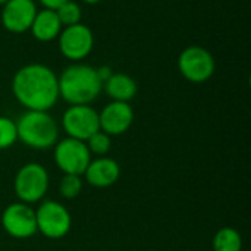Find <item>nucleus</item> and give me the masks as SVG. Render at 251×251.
<instances>
[{
  "label": "nucleus",
  "mask_w": 251,
  "mask_h": 251,
  "mask_svg": "<svg viewBox=\"0 0 251 251\" xmlns=\"http://www.w3.org/2000/svg\"><path fill=\"white\" fill-rule=\"evenodd\" d=\"M12 93L26 110L47 112L59 100L57 76L46 65H25L13 75Z\"/></svg>",
  "instance_id": "obj_1"
},
{
  "label": "nucleus",
  "mask_w": 251,
  "mask_h": 251,
  "mask_svg": "<svg viewBox=\"0 0 251 251\" xmlns=\"http://www.w3.org/2000/svg\"><path fill=\"white\" fill-rule=\"evenodd\" d=\"M243 238L234 228H222L213 238V251H241Z\"/></svg>",
  "instance_id": "obj_16"
},
{
  "label": "nucleus",
  "mask_w": 251,
  "mask_h": 251,
  "mask_svg": "<svg viewBox=\"0 0 251 251\" xmlns=\"http://www.w3.org/2000/svg\"><path fill=\"white\" fill-rule=\"evenodd\" d=\"M18 140L16 122L10 118L0 116V150L9 149Z\"/></svg>",
  "instance_id": "obj_20"
},
{
  "label": "nucleus",
  "mask_w": 251,
  "mask_h": 251,
  "mask_svg": "<svg viewBox=\"0 0 251 251\" xmlns=\"http://www.w3.org/2000/svg\"><path fill=\"white\" fill-rule=\"evenodd\" d=\"M57 38H59L60 53L66 59L74 62H79L85 59L91 53L94 46L93 31L84 24H76L72 26L62 28Z\"/></svg>",
  "instance_id": "obj_9"
},
{
  "label": "nucleus",
  "mask_w": 251,
  "mask_h": 251,
  "mask_svg": "<svg viewBox=\"0 0 251 251\" xmlns=\"http://www.w3.org/2000/svg\"><path fill=\"white\" fill-rule=\"evenodd\" d=\"M62 125L68 137L85 143L93 134L100 131L99 112L90 104L69 106L63 113Z\"/></svg>",
  "instance_id": "obj_8"
},
{
  "label": "nucleus",
  "mask_w": 251,
  "mask_h": 251,
  "mask_svg": "<svg viewBox=\"0 0 251 251\" xmlns=\"http://www.w3.org/2000/svg\"><path fill=\"white\" fill-rule=\"evenodd\" d=\"M37 231H40L46 238L59 240L63 238L72 225L71 215L68 209L59 201H44L35 210Z\"/></svg>",
  "instance_id": "obj_7"
},
{
  "label": "nucleus",
  "mask_w": 251,
  "mask_h": 251,
  "mask_svg": "<svg viewBox=\"0 0 251 251\" xmlns=\"http://www.w3.org/2000/svg\"><path fill=\"white\" fill-rule=\"evenodd\" d=\"M84 3H87V4H96V3H100L101 0H82Z\"/></svg>",
  "instance_id": "obj_23"
},
{
  "label": "nucleus",
  "mask_w": 251,
  "mask_h": 251,
  "mask_svg": "<svg viewBox=\"0 0 251 251\" xmlns=\"http://www.w3.org/2000/svg\"><path fill=\"white\" fill-rule=\"evenodd\" d=\"M65 1H68V0H40V3L44 6V9H50V10H56Z\"/></svg>",
  "instance_id": "obj_22"
},
{
  "label": "nucleus",
  "mask_w": 251,
  "mask_h": 251,
  "mask_svg": "<svg viewBox=\"0 0 251 251\" xmlns=\"http://www.w3.org/2000/svg\"><path fill=\"white\" fill-rule=\"evenodd\" d=\"M13 188L19 201L25 204L40 201L49 190V174L46 168L38 163L24 165L16 172Z\"/></svg>",
  "instance_id": "obj_4"
},
{
  "label": "nucleus",
  "mask_w": 251,
  "mask_h": 251,
  "mask_svg": "<svg viewBox=\"0 0 251 251\" xmlns=\"http://www.w3.org/2000/svg\"><path fill=\"white\" fill-rule=\"evenodd\" d=\"M178 69L187 81L201 84L213 76L216 71V62L212 53L204 47L188 46L178 57Z\"/></svg>",
  "instance_id": "obj_5"
},
{
  "label": "nucleus",
  "mask_w": 251,
  "mask_h": 251,
  "mask_svg": "<svg viewBox=\"0 0 251 251\" xmlns=\"http://www.w3.org/2000/svg\"><path fill=\"white\" fill-rule=\"evenodd\" d=\"M54 162L63 174L81 176L91 162V153L84 141L68 137L54 144Z\"/></svg>",
  "instance_id": "obj_6"
},
{
  "label": "nucleus",
  "mask_w": 251,
  "mask_h": 251,
  "mask_svg": "<svg viewBox=\"0 0 251 251\" xmlns=\"http://www.w3.org/2000/svg\"><path fill=\"white\" fill-rule=\"evenodd\" d=\"M100 131L113 137L126 132L134 122V110L129 103L110 101L99 113Z\"/></svg>",
  "instance_id": "obj_12"
},
{
  "label": "nucleus",
  "mask_w": 251,
  "mask_h": 251,
  "mask_svg": "<svg viewBox=\"0 0 251 251\" xmlns=\"http://www.w3.org/2000/svg\"><path fill=\"white\" fill-rule=\"evenodd\" d=\"M104 93L112 99V101L129 103L137 94V82L126 74H112L103 82Z\"/></svg>",
  "instance_id": "obj_15"
},
{
  "label": "nucleus",
  "mask_w": 251,
  "mask_h": 251,
  "mask_svg": "<svg viewBox=\"0 0 251 251\" xmlns=\"http://www.w3.org/2000/svg\"><path fill=\"white\" fill-rule=\"evenodd\" d=\"M96 69H97V75H99V78H100L101 82H104V81H106L107 78H110V75L113 74L110 66H100V68H96Z\"/></svg>",
  "instance_id": "obj_21"
},
{
  "label": "nucleus",
  "mask_w": 251,
  "mask_h": 251,
  "mask_svg": "<svg viewBox=\"0 0 251 251\" xmlns=\"http://www.w3.org/2000/svg\"><path fill=\"white\" fill-rule=\"evenodd\" d=\"M56 15L62 24V26H72L76 24H81V18H82V12L78 3H75L74 0H68L63 4H60L56 10Z\"/></svg>",
  "instance_id": "obj_17"
},
{
  "label": "nucleus",
  "mask_w": 251,
  "mask_h": 251,
  "mask_svg": "<svg viewBox=\"0 0 251 251\" xmlns=\"http://www.w3.org/2000/svg\"><path fill=\"white\" fill-rule=\"evenodd\" d=\"M6 1H9V0H0V4H4Z\"/></svg>",
  "instance_id": "obj_24"
},
{
  "label": "nucleus",
  "mask_w": 251,
  "mask_h": 251,
  "mask_svg": "<svg viewBox=\"0 0 251 251\" xmlns=\"http://www.w3.org/2000/svg\"><path fill=\"white\" fill-rule=\"evenodd\" d=\"M37 15V6L34 0H9L3 4L1 24L13 34L26 32Z\"/></svg>",
  "instance_id": "obj_11"
},
{
  "label": "nucleus",
  "mask_w": 251,
  "mask_h": 251,
  "mask_svg": "<svg viewBox=\"0 0 251 251\" xmlns=\"http://www.w3.org/2000/svg\"><path fill=\"white\" fill-rule=\"evenodd\" d=\"M119 175L121 168L116 160L104 156L91 160L84 172L87 182L97 188H106L113 185L119 179Z\"/></svg>",
  "instance_id": "obj_13"
},
{
  "label": "nucleus",
  "mask_w": 251,
  "mask_h": 251,
  "mask_svg": "<svg viewBox=\"0 0 251 251\" xmlns=\"http://www.w3.org/2000/svg\"><path fill=\"white\" fill-rule=\"evenodd\" d=\"M82 191V181L78 175H68L65 174L59 182V193L63 199H75Z\"/></svg>",
  "instance_id": "obj_19"
},
{
  "label": "nucleus",
  "mask_w": 251,
  "mask_h": 251,
  "mask_svg": "<svg viewBox=\"0 0 251 251\" xmlns=\"http://www.w3.org/2000/svg\"><path fill=\"white\" fill-rule=\"evenodd\" d=\"M1 226L13 238H29L37 232L35 210L22 201L12 203L1 213Z\"/></svg>",
  "instance_id": "obj_10"
},
{
  "label": "nucleus",
  "mask_w": 251,
  "mask_h": 251,
  "mask_svg": "<svg viewBox=\"0 0 251 251\" xmlns=\"http://www.w3.org/2000/svg\"><path fill=\"white\" fill-rule=\"evenodd\" d=\"M59 97L71 106L90 104L103 90V82L97 75V69L90 65L75 63L68 66L57 76Z\"/></svg>",
  "instance_id": "obj_2"
},
{
  "label": "nucleus",
  "mask_w": 251,
  "mask_h": 251,
  "mask_svg": "<svg viewBox=\"0 0 251 251\" xmlns=\"http://www.w3.org/2000/svg\"><path fill=\"white\" fill-rule=\"evenodd\" d=\"M62 28L63 26H62L56 12L50 10V9H43V10H37V15L31 24L29 31L37 41L49 43L59 37Z\"/></svg>",
  "instance_id": "obj_14"
},
{
  "label": "nucleus",
  "mask_w": 251,
  "mask_h": 251,
  "mask_svg": "<svg viewBox=\"0 0 251 251\" xmlns=\"http://www.w3.org/2000/svg\"><path fill=\"white\" fill-rule=\"evenodd\" d=\"M18 140L35 150L54 147L59 138V126L49 112L26 110L16 122Z\"/></svg>",
  "instance_id": "obj_3"
},
{
  "label": "nucleus",
  "mask_w": 251,
  "mask_h": 251,
  "mask_svg": "<svg viewBox=\"0 0 251 251\" xmlns=\"http://www.w3.org/2000/svg\"><path fill=\"white\" fill-rule=\"evenodd\" d=\"M85 144H87V149L90 150V153L101 157V156H106L110 151L112 138H110V135L104 134L103 131H97L96 134H93L85 141Z\"/></svg>",
  "instance_id": "obj_18"
}]
</instances>
